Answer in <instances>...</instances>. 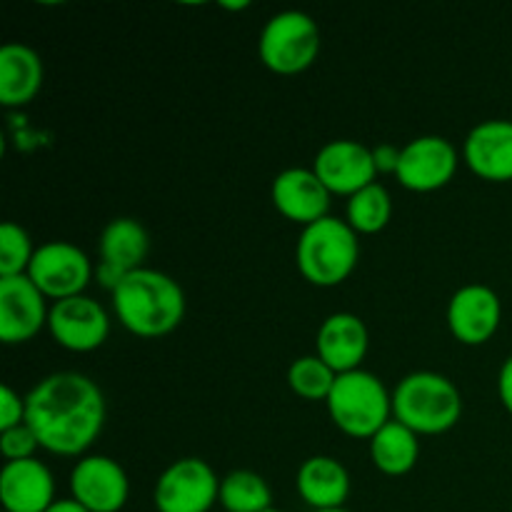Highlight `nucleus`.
Here are the masks:
<instances>
[{"label":"nucleus","mask_w":512,"mask_h":512,"mask_svg":"<svg viewBox=\"0 0 512 512\" xmlns=\"http://www.w3.org/2000/svg\"><path fill=\"white\" fill-rule=\"evenodd\" d=\"M25 423L43 450L63 458H83L103 433V390L88 375H48L25 395Z\"/></svg>","instance_id":"f257e3e1"},{"label":"nucleus","mask_w":512,"mask_h":512,"mask_svg":"<svg viewBox=\"0 0 512 512\" xmlns=\"http://www.w3.org/2000/svg\"><path fill=\"white\" fill-rule=\"evenodd\" d=\"M110 298L118 320L135 338H165L178 330L185 318L183 288L170 275L153 268L125 275Z\"/></svg>","instance_id":"f03ea898"},{"label":"nucleus","mask_w":512,"mask_h":512,"mask_svg":"<svg viewBox=\"0 0 512 512\" xmlns=\"http://www.w3.org/2000/svg\"><path fill=\"white\" fill-rule=\"evenodd\" d=\"M463 418L458 385L440 373L418 370L405 375L393 390V420L418 435H443Z\"/></svg>","instance_id":"7ed1b4c3"},{"label":"nucleus","mask_w":512,"mask_h":512,"mask_svg":"<svg viewBox=\"0 0 512 512\" xmlns=\"http://www.w3.org/2000/svg\"><path fill=\"white\" fill-rule=\"evenodd\" d=\"M358 260V233L333 215L303 228L295 248L300 275L315 288H338L355 273Z\"/></svg>","instance_id":"20e7f679"},{"label":"nucleus","mask_w":512,"mask_h":512,"mask_svg":"<svg viewBox=\"0 0 512 512\" xmlns=\"http://www.w3.org/2000/svg\"><path fill=\"white\" fill-rule=\"evenodd\" d=\"M325 405H328L330 420L340 433L355 440H370L390 423L393 393H388L378 375L360 368L353 373L338 375Z\"/></svg>","instance_id":"39448f33"},{"label":"nucleus","mask_w":512,"mask_h":512,"mask_svg":"<svg viewBox=\"0 0 512 512\" xmlns=\"http://www.w3.org/2000/svg\"><path fill=\"white\" fill-rule=\"evenodd\" d=\"M258 55L275 75L305 73L320 55L318 23L303 10L275 13L260 33Z\"/></svg>","instance_id":"423d86ee"},{"label":"nucleus","mask_w":512,"mask_h":512,"mask_svg":"<svg viewBox=\"0 0 512 512\" xmlns=\"http://www.w3.org/2000/svg\"><path fill=\"white\" fill-rule=\"evenodd\" d=\"M35 288L53 303L85 295V288L95 278V268L88 255L68 240H50L35 248L28 268Z\"/></svg>","instance_id":"0eeeda50"},{"label":"nucleus","mask_w":512,"mask_h":512,"mask_svg":"<svg viewBox=\"0 0 512 512\" xmlns=\"http://www.w3.org/2000/svg\"><path fill=\"white\" fill-rule=\"evenodd\" d=\"M220 500V480L200 458H180L160 473L153 490L158 512H210Z\"/></svg>","instance_id":"6e6552de"},{"label":"nucleus","mask_w":512,"mask_h":512,"mask_svg":"<svg viewBox=\"0 0 512 512\" xmlns=\"http://www.w3.org/2000/svg\"><path fill=\"white\" fill-rule=\"evenodd\" d=\"M458 173V150L448 138L420 135L400 150L398 183L410 193H435Z\"/></svg>","instance_id":"1a4fd4ad"},{"label":"nucleus","mask_w":512,"mask_h":512,"mask_svg":"<svg viewBox=\"0 0 512 512\" xmlns=\"http://www.w3.org/2000/svg\"><path fill=\"white\" fill-rule=\"evenodd\" d=\"M48 333L70 353H93L108 340L110 318L95 298L75 295L50 305Z\"/></svg>","instance_id":"9d476101"},{"label":"nucleus","mask_w":512,"mask_h":512,"mask_svg":"<svg viewBox=\"0 0 512 512\" xmlns=\"http://www.w3.org/2000/svg\"><path fill=\"white\" fill-rule=\"evenodd\" d=\"M70 498L90 512H120L128 505V473L108 455H83L70 470Z\"/></svg>","instance_id":"9b49d317"},{"label":"nucleus","mask_w":512,"mask_h":512,"mask_svg":"<svg viewBox=\"0 0 512 512\" xmlns=\"http://www.w3.org/2000/svg\"><path fill=\"white\" fill-rule=\"evenodd\" d=\"M313 173L333 195L353 198L368 185L378 183V168L373 160V148L358 140H330L318 150L313 160Z\"/></svg>","instance_id":"f8f14e48"},{"label":"nucleus","mask_w":512,"mask_h":512,"mask_svg":"<svg viewBox=\"0 0 512 512\" xmlns=\"http://www.w3.org/2000/svg\"><path fill=\"white\" fill-rule=\"evenodd\" d=\"M48 298L28 275L0 278V340L5 345H23L48 328Z\"/></svg>","instance_id":"ddd939ff"},{"label":"nucleus","mask_w":512,"mask_h":512,"mask_svg":"<svg viewBox=\"0 0 512 512\" xmlns=\"http://www.w3.org/2000/svg\"><path fill=\"white\" fill-rule=\"evenodd\" d=\"M503 320V303L488 285H463L448 303V328L458 343L485 345L498 333Z\"/></svg>","instance_id":"4468645a"},{"label":"nucleus","mask_w":512,"mask_h":512,"mask_svg":"<svg viewBox=\"0 0 512 512\" xmlns=\"http://www.w3.org/2000/svg\"><path fill=\"white\" fill-rule=\"evenodd\" d=\"M330 198L333 193L320 183L313 168H288L275 175L273 185H270V200H273L275 210L285 220L303 225V228L328 218Z\"/></svg>","instance_id":"2eb2a0df"},{"label":"nucleus","mask_w":512,"mask_h":512,"mask_svg":"<svg viewBox=\"0 0 512 512\" xmlns=\"http://www.w3.org/2000/svg\"><path fill=\"white\" fill-rule=\"evenodd\" d=\"M470 173L488 183H512V120L475 125L463 145Z\"/></svg>","instance_id":"dca6fc26"},{"label":"nucleus","mask_w":512,"mask_h":512,"mask_svg":"<svg viewBox=\"0 0 512 512\" xmlns=\"http://www.w3.org/2000/svg\"><path fill=\"white\" fill-rule=\"evenodd\" d=\"M370 348V335L363 320L353 313H333L323 320L315 338V355L338 375L360 370Z\"/></svg>","instance_id":"f3484780"},{"label":"nucleus","mask_w":512,"mask_h":512,"mask_svg":"<svg viewBox=\"0 0 512 512\" xmlns=\"http://www.w3.org/2000/svg\"><path fill=\"white\" fill-rule=\"evenodd\" d=\"M55 480L38 458L5 463L0 473L3 512H45L55 503Z\"/></svg>","instance_id":"a211bd4d"},{"label":"nucleus","mask_w":512,"mask_h":512,"mask_svg":"<svg viewBox=\"0 0 512 512\" xmlns=\"http://www.w3.org/2000/svg\"><path fill=\"white\" fill-rule=\"evenodd\" d=\"M295 488L313 512L340 510L350 498V475L340 460L330 455H313L300 465Z\"/></svg>","instance_id":"6ab92c4d"},{"label":"nucleus","mask_w":512,"mask_h":512,"mask_svg":"<svg viewBox=\"0 0 512 512\" xmlns=\"http://www.w3.org/2000/svg\"><path fill=\"white\" fill-rule=\"evenodd\" d=\"M43 88V60L33 48L8 43L0 48V105L23 108Z\"/></svg>","instance_id":"aec40b11"},{"label":"nucleus","mask_w":512,"mask_h":512,"mask_svg":"<svg viewBox=\"0 0 512 512\" xmlns=\"http://www.w3.org/2000/svg\"><path fill=\"white\" fill-rule=\"evenodd\" d=\"M100 263L113 265L123 273H135L145 268V258L150 253L148 230L133 218H115L100 233Z\"/></svg>","instance_id":"412c9836"},{"label":"nucleus","mask_w":512,"mask_h":512,"mask_svg":"<svg viewBox=\"0 0 512 512\" xmlns=\"http://www.w3.org/2000/svg\"><path fill=\"white\" fill-rule=\"evenodd\" d=\"M420 435L405 428L398 420H390L383 430L370 438V460L375 468L390 478L408 475L420 460Z\"/></svg>","instance_id":"4be33fe9"},{"label":"nucleus","mask_w":512,"mask_h":512,"mask_svg":"<svg viewBox=\"0 0 512 512\" xmlns=\"http://www.w3.org/2000/svg\"><path fill=\"white\" fill-rule=\"evenodd\" d=\"M220 505L225 512H268L273 493L263 475L253 470H233L220 480Z\"/></svg>","instance_id":"5701e85b"},{"label":"nucleus","mask_w":512,"mask_h":512,"mask_svg":"<svg viewBox=\"0 0 512 512\" xmlns=\"http://www.w3.org/2000/svg\"><path fill=\"white\" fill-rule=\"evenodd\" d=\"M393 218V198L380 183L368 185L353 198H348L345 208V223L358 235H375L388 228Z\"/></svg>","instance_id":"b1692460"},{"label":"nucleus","mask_w":512,"mask_h":512,"mask_svg":"<svg viewBox=\"0 0 512 512\" xmlns=\"http://www.w3.org/2000/svg\"><path fill=\"white\" fill-rule=\"evenodd\" d=\"M335 380H338V373L318 355H303V358L293 360V365L288 368L290 390L310 403H318V400L325 403L333 393Z\"/></svg>","instance_id":"393cba45"},{"label":"nucleus","mask_w":512,"mask_h":512,"mask_svg":"<svg viewBox=\"0 0 512 512\" xmlns=\"http://www.w3.org/2000/svg\"><path fill=\"white\" fill-rule=\"evenodd\" d=\"M35 248L30 235L18 223H3L0 228V278L25 275L33 260Z\"/></svg>","instance_id":"a878e982"},{"label":"nucleus","mask_w":512,"mask_h":512,"mask_svg":"<svg viewBox=\"0 0 512 512\" xmlns=\"http://www.w3.org/2000/svg\"><path fill=\"white\" fill-rule=\"evenodd\" d=\"M38 448L40 443L33 430L28 428V423L0 433V453H3L5 463H18V460L35 458V450Z\"/></svg>","instance_id":"bb28decb"},{"label":"nucleus","mask_w":512,"mask_h":512,"mask_svg":"<svg viewBox=\"0 0 512 512\" xmlns=\"http://www.w3.org/2000/svg\"><path fill=\"white\" fill-rule=\"evenodd\" d=\"M25 423V398H20L10 385L0 388V433Z\"/></svg>","instance_id":"cd10ccee"},{"label":"nucleus","mask_w":512,"mask_h":512,"mask_svg":"<svg viewBox=\"0 0 512 512\" xmlns=\"http://www.w3.org/2000/svg\"><path fill=\"white\" fill-rule=\"evenodd\" d=\"M400 150H403V148H395V145H390V143L373 148V160H375V168H378V175H395V173H398Z\"/></svg>","instance_id":"c85d7f7f"},{"label":"nucleus","mask_w":512,"mask_h":512,"mask_svg":"<svg viewBox=\"0 0 512 512\" xmlns=\"http://www.w3.org/2000/svg\"><path fill=\"white\" fill-rule=\"evenodd\" d=\"M498 395L503 408L512 415V355L503 363L498 373Z\"/></svg>","instance_id":"c756f323"},{"label":"nucleus","mask_w":512,"mask_h":512,"mask_svg":"<svg viewBox=\"0 0 512 512\" xmlns=\"http://www.w3.org/2000/svg\"><path fill=\"white\" fill-rule=\"evenodd\" d=\"M45 512H90V510H85L83 505L78 503V500L60 498V500H55V503L50 505V508L45 510Z\"/></svg>","instance_id":"7c9ffc66"},{"label":"nucleus","mask_w":512,"mask_h":512,"mask_svg":"<svg viewBox=\"0 0 512 512\" xmlns=\"http://www.w3.org/2000/svg\"><path fill=\"white\" fill-rule=\"evenodd\" d=\"M220 8L223 10H245V8H250V3L248 0H240V3H220Z\"/></svg>","instance_id":"2f4dec72"},{"label":"nucleus","mask_w":512,"mask_h":512,"mask_svg":"<svg viewBox=\"0 0 512 512\" xmlns=\"http://www.w3.org/2000/svg\"><path fill=\"white\" fill-rule=\"evenodd\" d=\"M320 512H350V510H345V508H340V510H320Z\"/></svg>","instance_id":"473e14b6"},{"label":"nucleus","mask_w":512,"mask_h":512,"mask_svg":"<svg viewBox=\"0 0 512 512\" xmlns=\"http://www.w3.org/2000/svg\"><path fill=\"white\" fill-rule=\"evenodd\" d=\"M268 512H283V510H275V508H273V510H268Z\"/></svg>","instance_id":"72a5a7b5"}]
</instances>
